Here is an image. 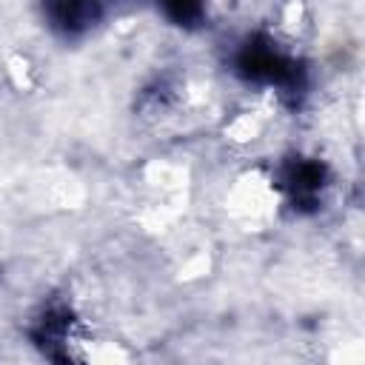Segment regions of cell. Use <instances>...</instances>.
<instances>
[{
    "label": "cell",
    "mask_w": 365,
    "mask_h": 365,
    "mask_svg": "<svg viewBox=\"0 0 365 365\" xmlns=\"http://www.w3.org/2000/svg\"><path fill=\"white\" fill-rule=\"evenodd\" d=\"M237 71L262 86L294 88L299 83V66L277 48L268 37H248L237 51Z\"/></svg>",
    "instance_id": "1"
},
{
    "label": "cell",
    "mask_w": 365,
    "mask_h": 365,
    "mask_svg": "<svg viewBox=\"0 0 365 365\" xmlns=\"http://www.w3.org/2000/svg\"><path fill=\"white\" fill-rule=\"evenodd\" d=\"M325 185H328V171L319 160L294 157L282 168V188L288 191L294 208H317Z\"/></svg>",
    "instance_id": "2"
},
{
    "label": "cell",
    "mask_w": 365,
    "mask_h": 365,
    "mask_svg": "<svg viewBox=\"0 0 365 365\" xmlns=\"http://www.w3.org/2000/svg\"><path fill=\"white\" fill-rule=\"evenodd\" d=\"M46 14L51 26L63 34H80L100 17L97 0H46Z\"/></svg>",
    "instance_id": "3"
},
{
    "label": "cell",
    "mask_w": 365,
    "mask_h": 365,
    "mask_svg": "<svg viewBox=\"0 0 365 365\" xmlns=\"http://www.w3.org/2000/svg\"><path fill=\"white\" fill-rule=\"evenodd\" d=\"M154 3L163 9V14L171 23L185 26V29L197 26L205 14V0H154Z\"/></svg>",
    "instance_id": "4"
}]
</instances>
